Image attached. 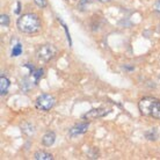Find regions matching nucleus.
Wrapping results in <instances>:
<instances>
[{"instance_id":"1","label":"nucleus","mask_w":160,"mask_h":160,"mask_svg":"<svg viewBox=\"0 0 160 160\" xmlns=\"http://www.w3.org/2000/svg\"><path fill=\"white\" fill-rule=\"evenodd\" d=\"M18 29L24 34H35L41 29V21L36 14L28 13L21 15L16 21Z\"/></svg>"},{"instance_id":"2","label":"nucleus","mask_w":160,"mask_h":160,"mask_svg":"<svg viewBox=\"0 0 160 160\" xmlns=\"http://www.w3.org/2000/svg\"><path fill=\"white\" fill-rule=\"evenodd\" d=\"M138 108L142 115L160 120V100L156 98H143L138 103Z\"/></svg>"},{"instance_id":"3","label":"nucleus","mask_w":160,"mask_h":160,"mask_svg":"<svg viewBox=\"0 0 160 160\" xmlns=\"http://www.w3.org/2000/svg\"><path fill=\"white\" fill-rule=\"evenodd\" d=\"M56 103V99L51 94H42L35 101V107L40 112H49L53 108Z\"/></svg>"},{"instance_id":"4","label":"nucleus","mask_w":160,"mask_h":160,"mask_svg":"<svg viewBox=\"0 0 160 160\" xmlns=\"http://www.w3.org/2000/svg\"><path fill=\"white\" fill-rule=\"evenodd\" d=\"M36 55L38 60L47 63V62H50L52 58H55V56L57 55V49L52 44H43L37 49Z\"/></svg>"},{"instance_id":"5","label":"nucleus","mask_w":160,"mask_h":160,"mask_svg":"<svg viewBox=\"0 0 160 160\" xmlns=\"http://www.w3.org/2000/svg\"><path fill=\"white\" fill-rule=\"evenodd\" d=\"M107 114H109V109L106 108H93L88 112H86L84 115L85 120H96V118H101V117L106 116Z\"/></svg>"},{"instance_id":"6","label":"nucleus","mask_w":160,"mask_h":160,"mask_svg":"<svg viewBox=\"0 0 160 160\" xmlns=\"http://www.w3.org/2000/svg\"><path fill=\"white\" fill-rule=\"evenodd\" d=\"M88 123H80V124H77L74 125L71 130H70V136L71 137H76V136H79V135H82L85 132L88 130Z\"/></svg>"},{"instance_id":"7","label":"nucleus","mask_w":160,"mask_h":160,"mask_svg":"<svg viewBox=\"0 0 160 160\" xmlns=\"http://www.w3.org/2000/svg\"><path fill=\"white\" fill-rule=\"evenodd\" d=\"M55 140H56L55 132L48 131L43 137H42V144H43L44 146H51V145L55 143Z\"/></svg>"},{"instance_id":"8","label":"nucleus","mask_w":160,"mask_h":160,"mask_svg":"<svg viewBox=\"0 0 160 160\" xmlns=\"http://www.w3.org/2000/svg\"><path fill=\"white\" fill-rule=\"evenodd\" d=\"M21 131L23 132L26 136H32L35 131H36V129H35V125L32 123H29V122H24L22 125H21Z\"/></svg>"},{"instance_id":"9","label":"nucleus","mask_w":160,"mask_h":160,"mask_svg":"<svg viewBox=\"0 0 160 160\" xmlns=\"http://www.w3.org/2000/svg\"><path fill=\"white\" fill-rule=\"evenodd\" d=\"M9 85H11L9 80H8L6 77L1 76V78H0V94H1L2 96L7 94L8 88H9Z\"/></svg>"},{"instance_id":"10","label":"nucleus","mask_w":160,"mask_h":160,"mask_svg":"<svg viewBox=\"0 0 160 160\" xmlns=\"http://www.w3.org/2000/svg\"><path fill=\"white\" fill-rule=\"evenodd\" d=\"M34 159L36 160H52L53 157L50 153L45 152V151H37L35 154H34Z\"/></svg>"},{"instance_id":"11","label":"nucleus","mask_w":160,"mask_h":160,"mask_svg":"<svg viewBox=\"0 0 160 160\" xmlns=\"http://www.w3.org/2000/svg\"><path fill=\"white\" fill-rule=\"evenodd\" d=\"M43 68H38V70H35L34 72L32 73V77L34 78V81H35V84H37L38 81H40V79L43 77Z\"/></svg>"},{"instance_id":"12","label":"nucleus","mask_w":160,"mask_h":160,"mask_svg":"<svg viewBox=\"0 0 160 160\" xmlns=\"http://www.w3.org/2000/svg\"><path fill=\"white\" fill-rule=\"evenodd\" d=\"M21 53H22V45H21L20 43L15 44L12 49V56L18 57V56H20Z\"/></svg>"},{"instance_id":"13","label":"nucleus","mask_w":160,"mask_h":160,"mask_svg":"<svg viewBox=\"0 0 160 160\" xmlns=\"http://www.w3.org/2000/svg\"><path fill=\"white\" fill-rule=\"evenodd\" d=\"M0 24H1V27H7L8 24H9V18H8V15L2 14V15L0 16Z\"/></svg>"},{"instance_id":"14","label":"nucleus","mask_w":160,"mask_h":160,"mask_svg":"<svg viewBox=\"0 0 160 160\" xmlns=\"http://www.w3.org/2000/svg\"><path fill=\"white\" fill-rule=\"evenodd\" d=\"M93 0H80L79 1V8L81 9V11H84L85 8L88 7V5L92 4Z\"/></svg>"},{"instance_id":"15","label":"nucleus","mask_w":160,"mask_h":160,"mask_svg":"<svg viewBox=\"0 0 160 160\" xmlns=\"http://www.w3.org/2000/svg\"><path fill=\"white\" fill-rule=\"evenodd\" d=\"M34 2H35V4L41 8H44L45 6H47V4H48V1H47V0H34Z\"/></svg>"},{"instance_id":"16","label":"nucleus","mask_w":160,"mask_h":160,"mask_svg":"<svg viewBox=\"0 0 160 160\" xmlns=\"http://www.w3.org/2000/svg\"><path fill=\"white\" fill-rule=\"evenodd\" d=\"M156 11H158V12H160V0L158 1L156 4Z\"/></svg>"},{"instance_id":"17","label":"nucleus","mask_w":160,"mask_h":160,"mask_svg":"<svg viewBox=\"0 0 160 160\" xmlns=\"http://www.w3.org/2000/svg\"><path fill=\"white\" fill-rule=\"evenodd\" d=\"M98 1H100V2H102V4H107V2H110V1H112V0H98Z\"/></svg>"}]
</instances>
